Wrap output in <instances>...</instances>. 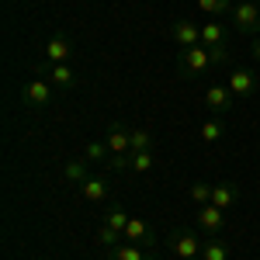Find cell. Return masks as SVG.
I'll use <instances>...</instances> for the list:
<instances>
[{
	"mask_svg": "<svg viewBox=\"0 0 260 260\" xmlns=\"http://www.w3.org/2000/svg\"><path fill=\"white\" fill-rule=\"evenodd\" d=\"M229 59V49L219 45V49H208V45H191V49H180L177 52V70L187 73V77H201L208 70H215Z\"/></svg>",
	"mask_w": 260,
	"mask_h": 260,
	"instance_id": "cell-1",
	"label": "cell"
},
{
	"mask_svg": "<svg viewBox=\"0 0 260 260\" xmlns=\"http://www.w3.org/2000/svg\"><path fill=\"white\" fill-rule=\"evenodd\" d=\"M104 142H108V153H111V167L118 170H128V160H132V128L121 125V121H111L104 128Z\"/></svg>",
	"mask_w": 260,
	"mask_h": 260,
	"instance_id": "cell-2",
	"label": "cell"
},
{
	"mask_svg": "<svg viewBox=\"0 0 260 260\" xmlns=\"http://www.w3.org/2000/svg\"><path fill=\"white\" fill-rule=\"evenodd\" d=\"M229 14H233V24H236L240 35H257L260 31V4L257 0H240Z\"/></svg>",
	"mask_w": 260,
	"mask_h": 260,
	"instance_id": "cell-3",
	"label": "cell"
},
{
	"mask_svg": "<svg viewBox=\"0 0 260 260\" xmlns=\"http://www.w3.org/2000/svg\"><path fill=\"white\" fill-rule=\"evenodd\" d=\"M225 87L233 90V98H236V101H246V98H253V94L260 90V73L240 66V70H233V73L225 77Z\"/></svg>",
	"mask_w": 260,
	"mask_h": 260,
	"instance_id": "cell-4",
	"label": "cell"
},
{
	"mask_svg": "<svg viewBox=\"0 0 260 260\" xmlns=\"http://www.w3.org/2000/svg\"><path fill=\"white\" fill-rule=\"evenodd\" d=\"M52 83L42 80V77H35V80L24 83V90H21V104L28 108V111H39V108H45V104H52Z\"/></svg>",
	"mask_w": 260,
	"mask_h": 260,
	"instance_id": "cell-5",
	"label": "cell"
},
{
	"mask_svg": "<svg viewBox=\"0 0 260 260\" xmlns=\"http://www.w3.org/2000/svg\"><path fill=\"white\" fill-rule=\"evenodd\" d=\"M201 246H205V243H201L194 233H184V229H177V233H170V236H167V250H170L177 260L201 257Z\"/></svg>",
	"mask_w": 260,
	"mask_h": 260,
	"instance_id": "cell-6",
	"label": "cell"
},
{
	"mask_svg": "<svg viewBox=\"0 0 260 260\" xmlns=\"http://www.w3.org/2000/svg\"><path fill=\"white\" fill-rule=\"evenodd\" d=\"M194 219H198V225L208 233V236H222V229H225V212L215 208L212 201H208V205H198Z\"/></svg>",
	"mask_w": 260,
	"mask_h": 260,
	"instance_id": "cell-7",
	"label": "cell"
},
{
	"mask_svg": "<svg viewBox=\"0 0 260 260\" xmlns=\"http://www.w3.org/2000/svg\"><path fill=\"white\" fill-rule=\"evenodd\" d=\"M73 52H77V45L70 35H52L49 45H45V62L49 66H56V62H70L73 59Z\"/></svg>",
	"mask_w": 260,
	"mask_h": 260,
	"instance_id": "cell-8",
	"label": "cell"
},
{
	"mask_svg": "<svg viewBox=\"0 0 260 260\" xmlns=\"http://www.w3.org/2000/svg\"><path fill=\"white\" fill-rule=\"evenodd\" d=\"M205 104H208L215 115H229L233 104H236V98H233V90H229L225 83H212V87L205 90Z\"/></svg>",
	"mask_w": 260,
	"mask_h": 260,
	"instance_id": "cell-9",
	"label": "cell"
},
{
	"mask_svg": "<svg viewBox=\"0 0 260 260\" xmlns=\"http://www.w3.org/2000/svg\"><path fill=\"white\" fill-rule=\"evenodd\" d=\"M170 39L177 42L180 49H191V45H201V24H194V21H174L170 24Z\"/></svg>",
	"mask_w": 260,
	"mask_h": 260,
	"instance_id": "cell-10",
	"label": "cell"
},
{
	"mask_svg": "<svg viewBox=\"0 0 260 260\" xmlns=\"http://www.w3.org/2000/svg\"><path fill=\"white\" fill-rule=\"evenodd\" d=\"M42 70L49 73V83H52L56 90H73V87H77V70H73L70 62H56V66L45 62Z\"/></svg>",
	"mask_w": 260,
	"mask_h": 260,
	"instance_id": "cell-11",
	"label": "cell"
},
{
	"mask_svg": "<svg viewBox=\"0 0 260 260\" xmlns=\"http://www.w3.org/2000/svg\"><path fill=\"white\" fill-rule=\"evenodd\" d=\"M236 201H240V187L233 184V180H222V184H212V205L222 208V212H229V208H236Z\"/></svg>",
	"mask_w": 260,
	"mask_h": 260,
	"instance_id": "cell-12",
	"label": "cell"
},
{
	"mask_svg": "<svg viewBox=\"0 0 260 260\" xmlns=\"http://www.w3.org/2000/svg\"><path fill=\"white\" fill-rule=\"evenodd\" d=\"M121 236H125V243H139V246H149V243H153V229H149V222H146V219L132 215Z\"/></svg>",
	"mask_w": 260,
	"mask_h": 260,
	"instance_id": "cell-13",
	"label": "cell"
},
{
	"mask_svg": "<svg viewBox=\"0 0 260 260\" xmlns=\"http://www.w3.org/2000/svg\"><path fill=\"white\" fill-rule=\"evenodd\" d=\"M108 260H156V257L139 243H118V246L108 250Z\"/></svg>",
	"mask_w": 260,
	"mask_h": 260,
	"instance_id": "cell-14",
	"label": "cell"
},
{
	"mask_svg": "<svg viewBox=\"0 0 260 260\" xmlns=\"http://www.w3.org/2000/svg\"><path fill=\"white\" fill-rule=\"evenodd\" d=\"M80 194H83V201L101 205V201L111 194V187H108V180H104V177H87V180L80 184Z\"/></svg>",
	"mask_w": 260,
	"mask_h": 260,
	"instance_id": "cell-15",
	"label": "cell"
},
{
	"mask_svg": "<svg viewBox=\"0 0 260 260\" xmlns=\"http://www.w3.org/2000/svg\"><path fill=\"white\" fill-rule=\"evenodd\" d=\"M201 45H208V49L225 45V28H222L219 18H212V21H205V24H201Z\"/></svg>",
	"mask_w": 260,
	"mask_h": 260,
	"instance_id": "cell-16",
	"label": "cell"
},
{
	"mask_svg": "<svg viewBox=\"0 0 260 260\" xmlns=\"http://www.w3.org/2000/svg\"><path fill=\"white\" fill-rule=\"evenodd\" d=\"M87 156H77V160H66V167H62V177L70 180V184H77V187H80L83 180L90 177V170H87Z\"/></svg>",
	"mask_w": 260,
	"mask_h": 260,
	"instance_id": "cell-17",
	"label": "cell"
},
{
	"mask_svg": "<svg viewBox=\"0 0 260 260\" xmlns=\"http://www.w3.org/2000/svg\"><path fill=\"white\" fill-rule=\"evenodd\" d=\"M201 260H229V243L222 236H208L201 246Z\"/></svg>",
	"mask_w": 260,
	"mask_h": 260,
	"instance_id": "cell-18",
	"label": "cell"
},
{
	"mask_svg": "<svg viewBox=\"0 0 260 260\" xmlns=\"http://www.w3.org/2000/svg\"><path fill=\"white\" fill-rule=\"evenodd\" d=\"M128 219H132V215H128L121 205H108V212H104V225H111V229H118V233H125Z\"/></svg>",
	"mask_w": 260,
	"mask_h": 260,
	"instance_id": "cell-19",
	"label": "cell"
},
{
	"mask_svg": "<svg viewBox=\"0 0 260 260\" xmlns=\"http://www.w3.org/2000/svg\"><path fill=\"white\" fill-rule=\"evenodd\" d=\"M153 163H156L153 149H142V153H132V160H128V170H132V174H149V170H153Z\"/></svg>",
	"mask_w": 260,
	"mask_h": 260,
	"instance_id": "cell-20",
	"label": "cell"
},
{
	"mask_svg": "<svg viewBox=\"0 0 260 260\" xmlns=\"http://www.w3.org/2000/svg\"><path fill=\"white\" fill-rule=\"evenodd\" d=\"M83 156L90 163H104V160H111V153H108V142L104 139H90L87 146H83Z\"/></svg>",
	"mask_w": 260,
	"mask_h": 260,
	"instance_id": "cell-21",
	"label": "cell"
},
{
	"mask_svg": "<svg viewBox=\"0 0 260 260\" xmlns=\"http://www.w3.org/2000/svg\"><path fill=\"white\" fill-rule=\"evenodd\" d=\"M222 132H225V128H222L219 115H215V118H208V121H201V142H205V146L219 142V139H222Z\"/></svg>",
	"mask_w": 260,
	"mask_h": 260,
	"instance_id": "cell-22",
	"label": "cell"
},
{
	"mask_svg": "<svg viewBox=\"0 0 260 260\" xmlns=\"http://www.w3.org/2000/svg\"><path fill=\"white\" fill-rule=\"evenodd\" d=\"M198 11L208 14V18H219L225 11H233V4H229V0H198Z\"/></svg>",
	"mask_w": 260,
	"mask_h": 260,
	"instance_id": "cell-23",
	"label": "cell"
},
{
	"mask_svg": "<svg viewBox=\"0 0 260 260\" xmlns=\"http://www.w3.org/2000/svg\"><path fill=\"white\" fill-rule=\"evenodd\" d=\"M98 243L104 246V250H111V246L125 243V236H121L118 229H111V225H104V222H101V229H98Z\"/></svg>",
	"mask_w": 260,
	"mask_h": 260,
	"instance_id": "cell-24",
	"label": "cell"
},
{
	"mask_svg": "<svg viewBox=\"0 0 260 260\" xmlns=\"http://www.w3.org/2000/svg\"><path fill=\"white\" fill-rule=\"evenodd\" d=\"M153 132L149 128H132V153H142V149H153Z\"/></svg>",
	"mask_w": 260,
	"mask_h": 260,
	"instance_id": "cell-25",
	"label": "cell"
},
{
	"mask_svg": "<svg viewBox=\"0 0 260 260\" xmlns=\"http://www.w3.org/2000/svg\"><path fill=\"white\" fill-rule=\"evenodd\" d=\"M187 194H191L194 205H208V201H212V184L198 180V184H191V191H187Z\"/></svg>",
	"mask_w": 260,
	"mask_h": 260,
	"instance_id": "cell-26",
	"label": "cell"
},
{
	"mask_svg": "<svg viewBox=\"0 0 260 260\" xmlns=\"http://www.w3.org/2000/svg\"><path fill=\"white\" fill-rule=\"evenodd\" d=\"M253 59H257V62H260V39H257V42H253Z\"/></svg>",
	"mask_w": 260,
	"mask_h": 260,
	"instance_id": "cell-27",
	"label": "cell"
},
{
	"mask_svg": "<svg viewBox=\"0 0 260 260\" xmlns=\"http://www.w3.org/2000/svg\"><path fill=\"white\" fill-rule=\"evenodd\" d=\"M191 260H201V257H191Z\"/></svg>",
	"mask_w": 260,
	"mask_h": 260,
	"instance_id": "cell-28",
	"label": "cell"
},
{
	"mask_svg": "<svg viewBox=\"0 0 260 260\" xmlns=\"http://www.w3.org/2000/svg\"><path fill=\"white\" fill-rule=\"evenodd\" d=\"M257 4H260V0H257Z\"/></svg>",
	"mask_w": 260,
	"mask_h": 260,
	"instance_id": "cell-29",
	"label": "cell"
}]
</instances>
